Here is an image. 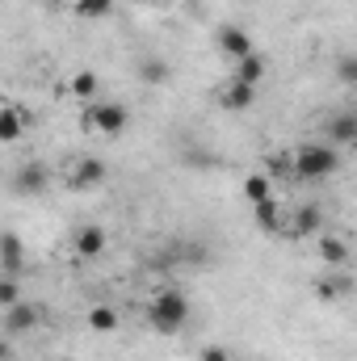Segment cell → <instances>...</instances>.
Wrapping results in <instances>:
<instances>
[{"label": "cell", "mask_w": 357, "mask_h": 361, "mask_svg": "<svg viewBox=\"0 0 357 361\" xmlns=\"http://www.w3.org/2000/svg\"><path fill=\"white\" fill-rule=\"evenodd\" d=\"M0 361H8V341L0 336Z\"/></svg>", "instance_id": "27"}, {"label": "cell", "mask_w": 357, "mask_h": 361, "mask_svg": "<svg viewBox=\"0 0 357 361\" xmlns=\"http://www.w3.org/2000/svg\"><path fill=\"white\" fill-rule=\"evenodd\" d=\"M219 105H223L227 114H244V109L257 105V89H248V85H240V80H227V85L219 89Z\"/></svg>", "instance_id": "10"}, {"label": "cell", "mask_w": 357, "mask_h": 361, "mask_svg": "<svg viewBox=\"0 0 357 361\" xmlns=\"http://www.w3.org/2000/svg\"><path fill=\"white\" fill-rule=\"evenodd\" d=\"M68 92H72V97H80L85 105L97 101V72H76V76H72V85H68Z\"/></svg>", "instance_id": "21"}, {"label": "cell", "mask_w": 357, "mask_h": 361, "mask_svg": "<svg viewBox=\"0 0 357 361\" xmlns=\"http://www.w3.org/2000/svg\"><path fill=\"white\" fill-rule=\"evenodd\" d=\"M17 298H21V281H17V277H0V311L13 307Z\"/></svg>", "instance_id": "23"}, {"label": "cell", "mask_w": 357, "mask_h": 361, "mask_svg": "<svg viewBox=\"0 0 357 361\" xmlns=\"http://www.w3.org/2000/svg\"><path fill=\"white\" fill-rule=\"evenodd\" d=\"M349 273H337V277H320L315 281V298L320 302H332V298H341V294H349Z\"/></svg>", "instance_id": "19"}, {"label": "cell", "mask_w": 357, "mask_h": 361, "mask_svg": "<svg viewBox=\"0 0 357 361\" xmlns=\"http://www.w3.org/2000/svg\"><path fill=\"white\" fill-rule=\"evenodd\" d=\"M341 169V147L332 143H298L290 156V177L298 180H328Z\"/></svg>", "instance_id": "1"}, {"label": "cell", "mask_w": 357, "mask_h": 361, "mask_svg": "<svg viewBox=\"0 0 357 361\" xmlns=\"http://www.w3.org/2000/svg\"><path fill=\"white\" fill-rule=\"evenodd\" d=\"M147 324H152V332H160V336H177L181 328L189 324V298L173 290V286H164L156 298H152V307H147Z\"/></svg>", "instance_id": "2"}, {"label": "cell", "mask_w": 357, "mask_h": 361, "mask_svg": "<svg viewBox=\"0 0 357 361\" xmlns=\"http://www.w3.org/2000/svg\"><path fill=\"white\" fill-rule=\"evenodd\" d=\"M253 219L265 235H277L282 231V219H286V206L277 197H265V202H253Z\"/></svg>", "instance_id": "13"}, {"label": "cell", "mask_w": 357, "mask_h": 361, "mask_svg": "<svg viewBox=\"0 0 357 361\" xmlns=\"http://www.w3.org/2000/svg\"><path fill=\"white\" fill-rule=\"evenodd\" d=\"M126 122H131V114L118 101H89L80 114V130H97V135H122Z\"/></svg>", "instance_id": "3"}, {"label": "cell", "mask_w": 357, "mask_h": 361, "mask_svg": "<svg viewBox=\"0 0 357 361\" xmlns=\"http://www.w3.org/2000/svg\"><path fill=\"white\" fill-rule=\"evenodd\" d=\"M143 4H173V0H143Z\"/></svg>", "instance_id": "28"}, {"label": "cell", "mask_w": 357, "mask_h": 361, "mask_svg": "<svg viewBox=\"0 0 357 361\" xmlns=\"http://www.w3.org/2000/svg\"><path fill=\"white\" fill-rule=\"evenodd\" d=\"M244 197H248V202H265V197H273V177H269V173H253V177L244 180Z\"/></svg>", "instance_id": "20"}, {"label": "cell", "mask_w": 357, "mask_h": 361, "mask_svg": "<svg viewBox=\"0 0 357 361\" xmlns=\"http://www.w3.org/2000/svg\"><path fill=\"white\" fill-rule=\"evenodd\" d=\"M214 42H219V51H223L227 59H244V55H253V51H257L253 34H248V30H240V25H219Z\"/></svg>", "instance_id": "8"}, {"label": "cell", "mask_w": 357, "mask_h": 361, "mask_svg": "<svg viewBox=\"0 0 357 361\" xmlns=\"http://www.w3.org/2000/svg\"><path fill=\"white\" fill-rule=\"evenodd\" d=\"M320 227H324V210L315 206V202H307V206H298L294 214L286 210V219H282V240H311V235H320Z\"/></svg>", "instance_id": "4"}, {"label": "cell", "mask_w": 357, "mask_h": 361, "mask_svg": "<svg viewBox=\"0 0 357 361\" xmlns=\"http://www.w3.org/2000/svg\"><path fill=\"white\" fill-rule=\"evenodd\" d=\"M139 80H143V85H169V80H173L169 59H152V55H147V59L139 63Z\"/></svg>", "instance_id": "18"}, {"label": "cell", "mask_w": 357, "mask_h": 361, "mask_svg": "<svg viewBox=\"0 0 357 361\" xmlns=\"http://www.w3.org/2000/svg\"><path fill=\"white\" fill-rule=\"evenodd\" d=\"M0 319H4V332L21 336V332H34V328L42 324V307H34V302L17 298L13 307H4V311H0Z\"/></svg>", "instance_id": "6"}, {"label": "cell", "mask_w": 357, "mask_h": 361, "mask_svg": "<svg viewBox=\"0 0 357 361\" xmlns=\"http://www.w3.org/2000/svg\"><path fill=\"white\" fill-rule=\"evenodd\" d=\"M320 261L324 265H349V244L341 240V235H320Z\"/></svg>", "instance_id": "16"}, {"label": "cell", "mask_w": 357, "mask_h": 361, "mask_svg": "<svg viewBox=\"0 0 357 361\" xmlns=\"http://www.w3.org/2000/svg\"><path fill=\"white\" fill-rule=\"evenodd\" d=\"M25 126H30V118L21 105H0V143H17L25 135Z\"/></svg>", "instance_id": "14"}, {"label": "cell", "mask_w": 357, "mask_h": 361, "mask_svg": "<svg viewBox=\"0 0 357 361\" xmlns=\"http://www.w3.org/2000/svg\"><path fill=\"white\" fill-rule=\"evenodd\" d=\"M273 177H286V180H290V152L273 156Z\"/></svg>", "instance_id": "26"}, {"label": "cell", "mask_w": 357, "mask_h": 361, "mask_svg": "<svg viewBox=\"0 0 357 361\" xmlns=\"http://www.w3.org/2000/svg\"><path fill=\"white\" fill-rule=\"evenodd\" d=\"M198 361H231V353H227L223 345H206V349L198 353Z\"/></svg>", "instance_id": "25"}, {"label": "cell", "mask_w": 357, "mask_h": 361, "mask_svg": "<svg viewBox=\"0 0 357 361\" xmlns=\"http://www.w3.org/2000/svg\"><path fill=\"white\" fill-rule=\"evenodd\" d=\"M114 13V0H76V17H89V21H101Z\"/></svg>", "instance_id": "22"}, {"label": "cell", "mask_w": 357, "mask_h": 361, "mask_svg": "<svg viewBox=\"0 0 357 361\" xmlns=\"http://www.w3.org/2000/svg\"><path fill=\"white\" fill-rule=\"evenodd\" d=\"M105 180H109V169H105V160H97V156H80V160L72 164V173H68V185H72L76 193L101 189Z\"/></svg>", "instance_id": "5"}, {"label": "cell", "mask_w": 357, "mask_h": 361, "mask_svg": "<svg viewBox=\"0 0 357 361\" xmlns=\"http://www.w3.org/2000/svg\"><path fill=\"white\" fill-rule=\"evenodd\" d=\"M105 227H97V223H89V227H80L76 231V257H85V261H97L101 252H105Z\"/></svg>", "instance_id": "15"}, {"label": "cell", "mask_w": 357, "mask_h": 361, "mask_svg": "<svg viewBox=\"0 0 357 361\" xmlns=\"http://www.w3.org/2000/svg\"><path fill=\"white\" fill-rule=\"evenodd\" d=\"M269 63L261 51H253V55H244V59H236V72H231V80H240V85H248V89H261V80H265Z\"/></svg>", "instance_id": "11"}, {"label": "cell", "mask_w": 357, "mask_h": 361, "mask_svg": "<svg viewBox=\"0 0 357 361\" xmlns=\"http://www.w3.org/2000/svg\"><path fill=\"white\" fill-rule=\"evenodd\" d=\"M47 185H51V169H47L42 160L21 164L17 177H13V189H17L21 197H38V193H47Z\"/></svg>", "instance_id": "7"}, {"label": "cell", "mask_w": 357, "mask_h": 361, "mask_svg": "<svg viewBox=\"0 0 357 361\" xmlns=\"http://www.w3.org/2000/svg\"><path fill=\"white\" fill-rule=\"evenodd\" d=\"M337 76H341V85H345V89H353V85H357V55H345V59H341Z\"/></svg>", "instance_id": "24"}, {"label": "cell", "mask_w": 357, "mask_h": 361, "mask_svg": "<svg viewBox=\"0 0 357 361\" xmlns=\"http://www.w3.org/2000/svg\"><path fill=\"white\" fill-rule=\"evenodd\" d=\"M324 143H332V147H353L357 143V114L353 109H345V114H337L332 122H328V139Z\"/></svg>", "instance_id": "12"}, {"label": "cell", "mask_w": 357, "mask_h": 361, "mask_svg": "<svg viewBox=\"0 0 357 361\" xmlns=\"http://www.w3.org/2000/svg\"><path fill=\"white\" fill-rule=\"evenodd\" d=\"M118 324H122V315H118L109 302H97V307H89V328H92V332H101V336H105V332H114Z\"/></svg>", "instance_id": "17"}, {"label": "cell", "mask_w": 357, "mask_h": 361, "mask_svg": "<svg viewBox=\"0 0 357 361\" xmlns=\"http://www.w3.org/2000/svg\"><path fill=\"white\" fill-rule=\"evenodd\" d=\"M0 269H4V277H17L25 269V244L17 231H0Z\"/></svg>", "instance_id": "9"}]
</instances>
